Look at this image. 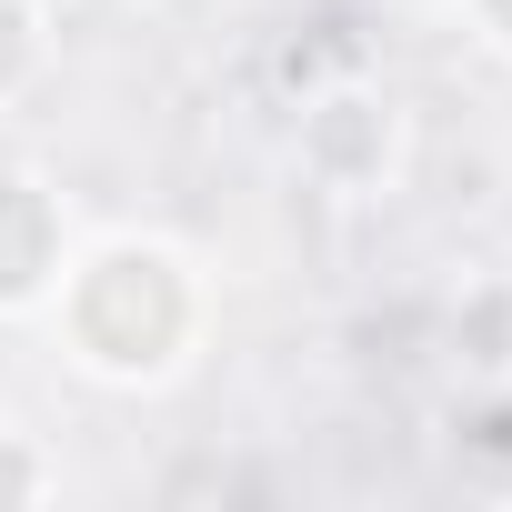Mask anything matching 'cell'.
<instances>
[{"label": "cell", "mask_w": 512, "mask_h": 512, "mask_svg": "<svg viewBox=\"0 0 512 512\" xmlns=\"http://www.w3.org/2000/svg\"><path fill=\"white\" fill-rule=\"evenodd\" d=\"M51 51H61L51 0H0V111H21L51 81Z\"/></svg>", "instance_id": "5b68a950"}, {"label": "cell", "mask_w": 512, "mask_h": 512, "mask_svg": "<svg viewBox=\"0 0 512 512\" xmlns=\"http://www.w3.org/2000/svg\"><path fill=\"white\" fill-rule=\"evenodd\" d=\"M292 171L322 201H392L412 171V101L372 71H332L322 91H302L292 111Z\"/></svg>", "instance_id": "7a4b0ae2"}, {"label": "cell", "mask_w": 512, "mask_h": 512, "mask_svg": "<svg viewBox=\"0 0 512 512\" xmlns=\"http://www.w3.org/2000/svg\"><path fill=\"white\" fill-rule=\"evenodd\" d=\"M442 11L462 21V41H472V51L512 61V0H442Z\"/></svg>", "instance_id": "ba28073f"}, {"label": "cell", "mask_w": 512, "mask_h": 512, "mask_svg": "<svg viewBox=\"0 0 512 512\" xmlns=\"http://www.w3.org/2000/svg\"><path fill=\"white\" fill-rule=\"evenodd\" d=\"M61 492H71L61 452H51L41 432H21V422H0V512H41V502H61Z\"/></svg>", "instance_id": "8992f818"}, {"label": "cell", "mask_w": 512, "mask_h": 512, "mask_svg": "<svg viewBox=\"0 0 512 512\" xmlns=\"http://www.w3.org/2000/svg\"><path fill=\"white\" fill-rule=\"evenodd\" d=\"M442 362L462 392H512V272H462L442 302Z\"/></svg>", "instance_id": "277c9868"}, {"label": "cell", "mask_w": 512, "mask_h": 512, "mask_svg": "<svg viewBox=\"0 0 512 512\" xmlns=\"http://www.w3.org/2000/svg\"><path fill=\"white\" fill-rule=\"evenodd\" d=\"M71 251H81V221H71L61 181L31 161H0V332L51 312Z\"/></svg>", "instance_id": "3957f363"}, {"label": "cell", "mask_w": 512, "mask_h": 512, "mask_svg": "<svg viewBox=\"0 0 512 512\" xmlns=\"http://www.w3.org/2000/svg\"><path fill=\"white\" fill-rule=\"evenodd\" d=\"M452 432H462V452L512 462V392H472V412H452Z\"/></svg>", "instance_id": "52a82bcc"}, {"label": "cell", "mask_w": 512, "mask_h": 512, "mask_svg": "<svg viewBox=\"0 0 512 512\" xmlns=\"http://www.w3.org/2000/svg\"><path fill=\"white\" fill-rule=\"evenodd\" d=\"M51 342L61 362L91 382V392H121V402H161L201 372L211 352V322H221V292H211V262L171 231H81L71 272L51 292Z\"/></svg>", "instance_id": "6da1fadb"}]
</instances>
